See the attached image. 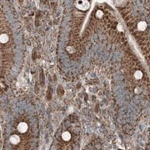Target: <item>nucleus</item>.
<instances>
[{"label": "nucleus", "instance_id": "f257e3e1", "mask_svg": "<svg viewBox=\"0 0 150 150\" xmlns=\"http://www.w3.org/2000/svg\"><path fill=\"white\" fill-rule=\"evenodd\" d=\"M28 124H27L26 123H24V122H22V123H20L18 125V132L21 133H26V132H27V130H28Z\"/></svg>", "mask_w": 150, "mask_h": 150}, {"label": "nucleus", "instance_id": "f03ea898", "mask_svg": "<svg viewBox=\"0 0 150 150\" xmlns=\"http://www.w3.org/2000/svg\"><path fill=\"white\" fill-rule=\"evenodd\" d=\"M81 3L82 4H77L78 8L80 9V10H83V11L87 10V9L89 8V3L87 1H82Z\"/></svg>", "mask_w": 150, "mask_h": 150}, {"label": "nucleus", "instance_id": "7ed1b4c3", "mask_svg": "<svg viewBox=\"0 0 150 150\" xmlns=\"http://www.w3.org/2000/svg\"><path fill=\"white\" fill-rule=\"evenodd\" d=\"M9 140H10L11 143L16 145V144H18V143H19V142H20V138H19V136L17 135V134H14V135H12L10 137Z\"/></svg>", "mask_w": 150, "mask_h": 150}, {"label": "nucleus", "instance_id": "20e7f679", "mask_svg": "<svg viewBox=\"0 0 150 150\" xmlns=\"http://www.w3.org/2000/svg\"><path fill=\"white\" fill-rule=\"evenodd\" d=\"M61 138H62L63 140H64V141H69V140L71 139V138H72V135L68 131H64V132L62 133Z\"/></svg>", "mask_w": 150, "mask_h": 150}, {"label": "nucleus", "instance_id": "39448f33", "mask_svg": "<svg viewBox=\"0 0 150 150\" xmlns=\"http://www.w3.org/2000/svg\"><path fill=\"white\" fill-rule=\"evenodd\" d=\"M8 41V36L7 34L3 33L0 35V43H6Z\"/></svg>", "mask_w": 150, "mask_h": 150}, {"label": "nucleus", "instance_id": "423d86ee", "mask_svg": "<svg viewBox=\"0 0 150 150\" xmlns=\"http://www.w3.org/2000/svg\"><path fill=\"white\" fill-rule=\"evenodd\" d=\"M146 28H147V24L145 23V22H143V21L140 22V23L138 24V28H139V30H140V31L145 30Z\"/></svg>", "mask_w": 150, "mask_h": 150}, {"label": "nucleus", "instance_id": "0eeeda50", "mask_svg": "<svg viewBox=\"0 0 150 150\" xmlns=\"http://www.w3.org/2000/svg\"><path fill=\"white\" fill-rule=\"evenodd\" d=\"M134 77L137 79H140L143 77V73L141 71H136L135 73H134Z\"/></svg>", "mask_w": 150, "mask_h": 150}, {"label": "nucleus", "instance_id": "6e6552de", "mask_svg": "<svg viewBox=\"0 0 150 150\" xmlns=\"http://www.w3.org/2000/svg\"><path fill=\"white\" fill-rule=\"evenodd\" d=\"M96 15H97V17H98V18H101L102 16H103V12L100 11V10H98V11L97 12Z\"/></svg>", "mask_w": 150, "mask_h": 150}, {"label": "nucleus", "instance_id": "1a4fd4ad", "mask_svg": "<svg viewBox=\"0 0 150 150\" xmlns=\"http://www.w3.org/2000/svg\"><path fill=\"white\" fill-rule=\"evenodd\" d=\"M118 29H119V31H123V28H122V26L121 25H118Z\"/></svg>", "mask_w": 150, "mask_h": 150}]
</instances>
